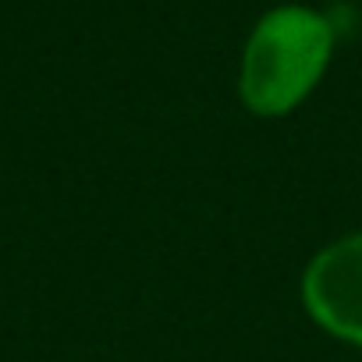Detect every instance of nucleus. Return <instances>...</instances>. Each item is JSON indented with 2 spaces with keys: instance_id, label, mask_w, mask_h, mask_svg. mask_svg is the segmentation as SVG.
<instances>
[{
  "instance_id": "nucleus-1",
  "label": "nucleus",
  "mask_w": 362,
  "mask_h": 362,
  "mask_svg": "<svg viewBox=\"0 0 362 362\" xmlns=\"http://www.w3.org/2000/svg\"><path fill=\"white\" fill-rule=\"evenodd\" d=\"M337 50L334 22L309 4H277L249 29L235 93L245 114L259 121L291 117L327 78Z\"/></svg>"
},
{
  "instance_id": "nucleus-2",
  "label": "nucleus",
  "mask_w": 362,
  "mask_h": 362,
  "mask_svg": "<svg viewBox=\"0 0 362 362\" xmlns=\"http://www.w3.org/2000/svg\"><path fill=\"white\" fill-rule=\"evenodd\" d=\"M298 302L316 330L362 351V231L337 235L309 256Z\"/></svg>"
}]
</instances>
